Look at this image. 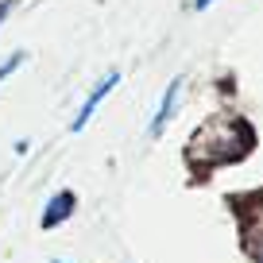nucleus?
<instances>
[{
	"label": "nucleus",
	"instance_id": "1",
	"mask_svg": "<svg viewBox=\"0 0 263 263\" xmlns=\"http://www.w3.org/2000/svg\"><path fill=\"white\" fill-rule=\"evenodd\" d=\"M252 147V128L236 116H209L201 128L194 132L186 155L190 163H232V159H244Z\"/></svg>",
	"mask_w": 263,
	"mask_h": 263
},
{
	"label": "nucleus",
	"instance_id": "2",
	"mask_svg": "<svg viewBox=\"0 0 263 263\" xmlns=\"http://www.w3.org/2000/svg\"><path fill=\"white\" fill-rule=\"evenodd\" d=\"M248 213H240V236H244V248L252 259L263 263V194L248 197Z\"/></svg>",
	"mask_w": 263,
	"mask_h": 263
},
{
	"label": "nucleus",
	"instance_id": "3",
	"mask_svg": "<svg viewBox=\"0 0 263 263\" xmlns=\"http://www.w3.org/2000/svg\"><path fill=\"white\" fill-rule=\"evenodd\" d=\"M116 85H120V74H116V70H112V74H105V78H101V82L93 85V93L85 97V105L78 108V116H74V124H70V128H74V132H82L85 124H89V116H93V112L101 108V101H105L108 93L116 89Z\"/></svg>",
	"mask_w": 263,
	"mask_h": 263
},
{
	"label": "nucleus",
	"instance_id": "4",
	"mask_svg": "<svg viewBox=\"0 0 263 263\" xmlns=\"http://www.w3.org/2000/svg\"><path fill=\"white\" fill-rule=\"evenodd\" d=\"M74 205H78V197L70 194V190H62V194H54L47 201V213H43V229H54V224H62L66 217L74 213Z\"/></svg>",
	"mask_w": 263,
	"mask_h": 263
},
{
	"label": "nucleus",
	"instance_id": "5",
	"mask_svg": "<svg viewBox=\"0 0 263 263\" xmlns=\"http://www.w3.org/2000/svg\"><path fill=\"white\" fill-rule=\"evenodd\" d=\"M178 89H182V78H174V82L166 85L163 101H159V112H155V120H151V136H163V128L171 124V112H174V101H178Z\"/></svg>",
	"mask_w": 263,
	"mask_h": 263
},
{
	"label": "nucleus",
	"instance_id": "6",
	"mask_svg": "<svg viewBox=\"0 0 263 263\" xmlns=\"http://www.w3.org/2000/svg\"><path fill=\"white\" fill-rule=\"evenodd\" d=\"M20 62H24V54H12L8 62H0V82H4V78H8L12 70H16V66H20Z\"/></svg>",
	"mask_w": 263,
	"mask_h": 263
},
{
	"label": "nucleus",
	"instance_id": "7",
	"mask_svg": "<svg viewBox=\"0 0 263 263\" xmlns=\"http://www.w3.org/2000/svg\"><path fill=\"white\" fill-rule=\"evenodd\" d=\"M209 4H213V0H194V8L201 12V8H209Z\"/></svg>",
	"mask_w": 263,
	"mask_h": 263
},
{
	"label": "nucleus",
	"instance_id": "8",
	"mask_svg": "<svg viewBox=\"0 0 263 263\" xmlns=\"http://www.w3.org/2000/svg\"><path fill=\"white\" fill-rule=\"evenodd\" d=\"M4 16H8V4H0V20H4Z\"/></svg>",
	"mask_w": 263,
	"mask_h": 263
},
{
	"label": "nucleus",
	"instance_id": "9",
	"mask_svg": "<svg viewBox=\"0 0 263 263\" xmlns=\"http://www.w3.org/2000/svg\"><path fill=\"white\" fill-rule=\"evenodd\" d=\"M54 263H62V259H54Z\"/></svg>",
	"mask_w": 263,
	"mask_h": 263
}]
</instances>
